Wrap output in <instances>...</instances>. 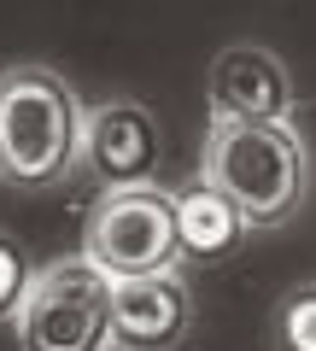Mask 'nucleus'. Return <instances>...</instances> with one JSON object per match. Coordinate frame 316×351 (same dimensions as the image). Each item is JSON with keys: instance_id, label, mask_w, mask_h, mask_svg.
<instances>
[{"instance_id": "obj_3", "label": "nucleus", "mask_w": 316, "mask_h": 351, "mask_svg": "<svg viewBox=\"0 0 316 351\" xmlns=\"http://www.w3.org/2000/svg\"><path fill=\"white\" fill-rule=\"evenodd\" d=\"M112 287L94 258H53L29 276L18 304L24 351H106L112 346Z\"/></svg>"}, {"instance_id": "obj_1", "label": "nucleus", "mask_w": 316, "mask_h": 351, "mask_svg": "<svg viewBox=\"0 0 316 351\" xmlns=\"http://www.w3.org/2000/svg\"><path fill=\"white\" fill-rule=\"evenodd\" d=\"M82 123L76 88L47 64L0 71V182L6 188H53L82 164Z\"/></svg>"}, {"instance_id": "obj_4", "label": "nucleus", "mask_w": 316, "mask_h": 351, "mask_svg": "<svg viewBox=\"0 0 316 351\" xmlns=\"http://www.w3.org/2000/svg\"><path fill=\"white\" fill-rule=\"evenodd\" d=\"M82 258H94L112 281L123 276H158L182 263V217L176 193L135 182V188H106L82 223Z\"/></svg>"}, {"instance_id": "obj_9", "label": "nucleus", "mask_w": 316, "mask_h": 351, "mask_svg": "<svg viewBox=\"0 0 316 351\" xmlns=\"http://www.w3.org/2000/svg\"><path fill=\"white\" fill-rule=\"evenodd\" d=\"M276 346L281 351H316V281L293 287L276 311Z\"/></svg>"}, {"instance_id": "obj_6", "label": "nucleus", "mask_w": 316, "mask_h": 351, "mask_svg": "<svg viewBox=\"0 0 316 351\" xmlns=\"http://www.w3.org/2000/svg\"><path fill=\"white\" fill-rule=\"evenodd\" d=\"M165 129L141 100H106L82 123V170L106 188H135L158 176Z\"/></svg>"}, {"instance_id": "obj_5", "label": "nucleus", "mask_w": 316, "mask_h": 351, "mask_svg": "<svg viewBox=\"0 0 316 351\" xmlns=\"http://www.w3.org/2000/svg\"><path fill=\"white\" fill-rule=\"evenodd\" d=\"M205 94H211V123H293L299 112L287 64L258 41H234L217 53L205 71Z\"/></svg>"}, {"instance_id": "obj_10", "label": "nucleus", "mask_w": 316, "mask_h": 351, "mask_svg": "<svg viewBox=\"0 0 316 351\" xmlns=\"http://www.w3.org/2000/svg\"><path fill=\"white\" fill-rule=\"evenodd\" d=\"M24 293H29V263H24V252H18L12 240H0V322L18 316Z\"/></svg>"}, {"instance_id": "obj_8", "label": "nucleus", "mask_w": 316, "mask_h": 351, "mask_svg": "<svg viewBox=\"0 0 316 351\" xmlns=\"http://www.w3.org/2000/svg\"><path fill=\"white\" fill-rule=\"evenodd\" d=\"M176 217H182V258H193V263L234 258V252L246 246V234H252L246 211L228 199V193H217L211 182L176 193Z\"/></svg>"}, {"instance_id": "obj_7", "label": "nucleus", "mask_w": 316, "mask_h": 351, "mask_svg": "<svg viewBox=\"0 0 316 351\" xmlns=\"http://www.w3.org/2000/svg\"><path fill=\"white\" fill-rule=\"evenodd\" d=\"M193 328V299L176 269L123 276L112 287V346L117 351H176Z\"/></svg>"}, {"instance_id": "obj_2", "label": "nucleus", "mask_w": 316, "mask_h": 351, "mask_svg": "<svg viewBox=\"0 0 316 351\" xmlns=\"http://www.w3.org/2000/svg\"><path fill=\"white\" fill-rule=\"evenodd\" d=\"M199 182L228 193L252 228H276L299 211L311 158L293 123H211L199 152Z\"/></svg>"}]
</instances>
